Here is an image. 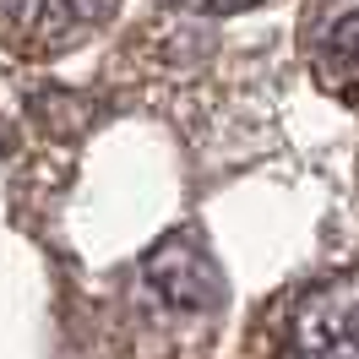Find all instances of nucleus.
<instances>
[{"mask_svg":"<svg viewBox=\"0 0 359 359\" xmlns=\"http://www.w3.org/2000/svg\"><path fill=\"white\" fill-rule=\"evenodd\" d=\"M256 343L262 359H359V267L289 283L267 305Z\"/></svg>","mask_w":359,"mask_h":359,"instance_id":"f257e3e1","label":"nucleus"},{"mask_svg":"<svg viewBox=\"0 0 359 359\" xmlns=\"http://www.w3.org/2000/svg\"><path fill=\"white\" fill-rule=\"evenodd\" d=\"M142 299L158 316H185V321L218 316V305H224V272H218L202 234H169L142 262Z\"/></svg>","mask_w":359,"mask_h":359,"instance_id":"f03ea898","label":"nucleus"},{"mask_svg":"<svg viewBox=\"0 0 359 359\" xmlns=\"http://www.w3.org/2000/svg\"><path fill=\"white\" fill-rule=\"evenodd\" d=\"M299 44L316 82L337 104L359 109V0H321L299 27Z\"/></svg>","mask_w":359,"mask_h":359,"instance_id":"7ed1b4c3","label":"nucleus"},{"mask_svg":"<svg viewBox=\"0 0 359 359\" xmlns=\"http://www.w3.org/2000/svg\"><path fill=\"white\" fill-rule=\"evenodd\" d=\"M114 17V0H0V33L27 55H55Z\"/></svg>","mask_w":359,"mask_h":359,"instance_id":"20e7f679","label":"nucleus"},{"mask_svg":"<svg viewBox=\"0 0 359 359\" xmlns=\"http://www.w3.org/2000/svg\"><path fill=\"white\" fill-rule=\"evenodd\" d=\"M163 6H180V11H207V17H224V11H250L262 0H163Z\"/></svg>","mask_w":359,"mask_h":359,"instance_id":"39448f33","label":"nucleus"}]
</instances>
